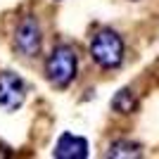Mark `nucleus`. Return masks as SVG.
<instances>
[{"mask_svg": "<svg viewBox=\"0 0 159 159\" xmlns=\"http://www.w3.org/2000/svg\"><path fill=\"white\" fill-rule=\"evenodd\" d=\"M79 71V57L71 45H57L45 60V79L55 88H66L76 79Z\"/></svg>", "mask_w": 159, "mask_h": 159, "instance_id": "nucleus-1", "label": "nucleus"}, {"mask_svg": "<svg viewBox=\"0 0 159 159\" xmlns=\"http://www.w3.org/2000/svg\"><path fill=\"white\" fill-rule=\"evenodd\" d=\"M55 157L57 159H86L88 157V140L81 135L62 133L57 145H55Z\"/></svg>", "mask_w": 159, "mask_h": 159, "instance_id": "nucleus-5", "label": "nucleus"}, {"mask_svg": "<svg viewBox=\"0 0 159 159\" xmlns=\"http://www.w3.org/2000/svg\"><path fill=\"white\" fill-rule=\"evenodd\" d=\"M26 95V86L24 81L12 71H2L0 74V107L7 112H14L17 107H21Z\"/></svg>", "mask_w": 159, "mask_h": 159, "instance_id": "nucleus-4", "label": "nucleus"}, {"mask_svg": "<svg viewBox=\"0 0 159 159\" xmlns=\"http://www.w3.org/2000/svg\"><path fill=\"white\" fill-rule=\"evenodd\" d=\"M135 107H138V100H135L133 90H128V88L119 90V93L112 98V109H114V112H119V114H133V112H135Z\"/></svg>", "mask_w": 159, "mask_h": 159, "instance_id": "nucleus-6", "label": "nucleus"}, {"mask_svg": "<svg viewBox=\"0 0 159 159\" xmlns=\"http://www.w3.org/2000/svg\"><path fill=\"white\" fill-rule=\"evenodd\" d=\"M90 57L102 69H116L124 62V40L116 31L102 29L93 36L90 43Z\"/></svg>", "mask_w": 159, "mask_h": 159, "instance_id": "nucleus-2", "label": "nucleus"}, {"mask_svg": "<svg viewBox=\"0 0 159 159\" xmlns=\"http://www.w3.org/2000/svg\"><path fill=\"white\" fill-rule=\"evenodd\" d=\"M40 26L36 17L29 14L17 24V31H14V48L17 52H21L24 57H36L40 50Z\"/></svg>", "mask_w": 159, "mask_h": 159, "instance_id": "nucleus-3", "label": "nucleus"}, {"mask_svg": "<svg viewBox=\"0 0 159 159\" xmlns=\"http://www.w3.org/2000/svg\"><path fill=\"white\" fill-rule=\"evenodd\" d=\"M107 157H140V145L131 140H116L109 145Z\"/></svg>", "mask_w": 159, "mask_h": 159, "instance_id": "nucleus-7", "label": "nucleus"}]
</instances>
